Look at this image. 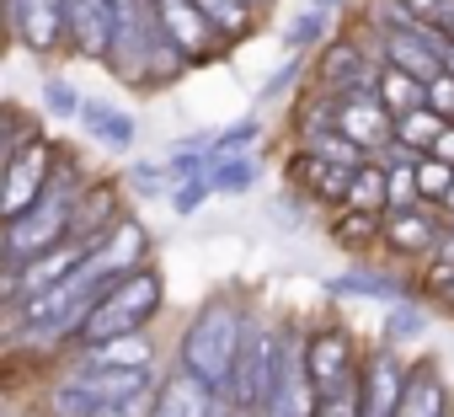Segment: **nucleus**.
Instances as JSON below:
<instances>
[{"label": "nucleus", "instance_id": "obj_1", "mask_svg": "<svg viewBox=\"0 0 454 417\" xmlns=\"http://www.w3.org/2000/svg\"><path fill=\"white\" fill-rule=\"evenodd\" d=\"M75 203H81L75 198V177L65 166H54L49 182H43V193L22 208V215L6 220V257L12 263H27V257H38L49 247L70 241L75 236Z\"/></svg>", "mask_w": 454, "mask_h": 417}, {"label": "nucleus", "instance_id": "obj_2", "mask_svg": "<svg viewBox=\"0 0 454 417\" xmlns=\"http://www.w3.org/2000/svg\"><path fill=\"white\" fill-rule=\"evenodd\" d=\"M241 332H247V321H241V311L231 305V300H208L198 316H192V327H187V337H182V369H192L208 390H219L224 396V385H231V364H236V348H241Z\"/></svg>", "mask_w": 454, "mask_h": 417}, {"label": "nucleus", "instance_id": "obj_3", "mask_svg": "<svg viewBox=\"0 0 454 417\" xmlns=\"http://www.w3.org/2000/svg\"><path fill=\"white\" fill-rule=\"evenodd\" d=\"M155 311H160V273L129 268V273H118V279L97 295V305H91L86 321H81V337H86V342H102V337L145 332V321H150Z\"/></svg>", "mask_w": 454, "mask_h": 417}, {"label": "nucleus", "instance_id": "obj_4", "mask_svg": "<svg viewBox=\"0 0 454 417\" xmlns=\"http://www.w3.org/2000/svg\"><path fill=\"white\" fill-rule=\"evenodd\" d=\"M107 284L102 279H91V273H70V279H59L54 289H43V295H27V300H17L22 305V342H54V337H70V332H81V321H86V311L97 305V295H102Z\"/></svg>", "mask_w": 454, "mask_h": 417}, {"label": "nucleus", "instance_id": "obj_5", "mask_svg": "<svg viewBox=\"0 0 454 417\" xmlns=\"http://www.w3.org/2000/svg\"><path fill=\"white\" fill-rule=\"evenodd\" d=\"M310 412H316V385H310V369H305V348L294 342V332H284L278 348H273L262 417H310Z\"/></svg>", "mask_w": 454, "mask_h": 417}, {"label": "nucleus", "instance_id": "obj_6", "mask_svg": "<svg viewBox=\"0 0 454 417\" xmlns=\"http://www.w3.org/2000/svg\"><path fill=\"white\" fill-rule=\"evenodd\" d=\"M155 12V28H160V43L176 54V59H203L214 49V22L203 17L198 0H150Z\"/></svg>", "mask_w": 454, "mask_h": 417}, {"label": "nucleus", "instance_id": "obj_7", "mask_svg": "<svg viewBox=\"0 0 454 417\" xmlns=\"http://www.w3.org/2000/svg\"><path fill=\"white\" fill-rule=\"evenodd\" d=\"M273 348H278V337H268V332H257V327L241 332V348H236V364H231V385H224V396H231L236 406L262 412L268 374H273Z\"/></svg>", "mask_w": 454, "mask_h": 417}, {"label": "nucleus", "instance_id": "obj_8", "mask_svg": "<svg viewBox=\"0 0 454 417\" xmlns=\"http://www.w3.org/2000/svg\"><path fill=\"white\" fill-rule=\"evenodd\" d=\"M49 171H54V155L38 145V139H27V145H17L12 155H6V177H0V220H12V215H22V208L43 193V182H49Z\"/></svg>", "mask_w": 454, "mask_h": 417}, {"label": "nucleus", "instance_id": "obj_9", "mask_svg": "<svg viewBox=\"0 0 454 417\" xmlns=\"http://www.w3.org/2000/svg\"><path fill=\"white\" fill-rule=\"evenodd\" d=\"M337 129H342L353 145H364L369 155H380V150L395 139V113L380 102L374 86H358V91H348V97L337 102Z\"/></svg>", "mask_w": 454, "mask_h": 417}, {"label": "nucleus", "instance_id": "obj_10", "mask_svg": "<svg viewBox=\"0 0 454 417\" xmlns=\"http://www.w3.org/2000/svg\"><path fill=\"white\" fill-rule=\"evenodd\" d=\"M65 22L81 54L113 59V28H118V0H65Z\"/></svg>", "mask_w": 454, "mask_h": 417}, {"label": "nucleus", "instance_id": "obj_11", "mask_svg": "<svg viewBox=\"0 0 454 417\" xmlns=\"http://www.w3.org/2000/svg\"><path fill=\"white\" fill-rule=\"evenodd\" d=\"M214 396L219 390H208L192 369H176V374L160 380L150 417H214Z\"/></svg>", "mask_w": 454, "mask_h": 417}, {"label": "nucleus", "instance_id": "obj_12", "mask_svg": "<svg viewBox=\"0 0 454 417\" xmlns=\"http://www.w3.org/2000/svg\"><path fill=\"white\" fill-rule=\"evenodd\" d=\"M6 17L27 49H54L65 28V0H6Z\"/></svg>", "mask_w": 454, "mask_h": 417}, {"label": "nucleus", "instance_id": "obj_13", "mask_svg": "<svg viewBox=\"0 0 454 417\" xmlns=\"http://www.w3.org/2000/svg\"><path fill=\"white\" fill-rule=\"evenodd\" d=\"M305 369H310L316 396L332 390V385H342V380H353V342H348L342 332H321V337H310V348H305Z\"/></svg>", "mask_w": 454, "mask_h": 417}, {"label": "nucleus", "instance_id": "obj_14", "mask_svg": "<svg viewBox=\"0 0 454 417\" xmlns=\"http://www.w3.org/2000/svg\"><path fill=\"white\" fill-rule=\"evenodd\" d=\"M401 385L406 374L395 369V358H369L364 380H358V417H395V401H401Z\"/></svg>", "mask_w": 454, "mask_h": 417}, {"label": "nucleus", "instance_id": "obj_15", "mask_svg": "<svg viewBox=\"0 0 454 417\" xmlns=\"http://www.w3.org/2000/svg\"><path fill=\"white\" fill-rule=\"evenodd\" d=\"M81 129L97 139V145H107V150H129L134 145V118L129 113H118V107H107V102H81Z\"/></svg>", "mask_w": 454, "mask_h": 417}, {"label": "nucleus", "instance_id": "obj_16", "mask_svg": "<svg viewBox=\"0 0 454 417\" xmlns=\"http://www.w3.org/2000/svg\"><path fill=\"white\" fill-rule=\"evenodd\" d=\"M395 417H443V380H438L433 369H417V374L401 385Z\"/></svg>", "mask_w": 454, "mask_h": 417}, {"label": "nucleus", "instance_id": "obj_17", "mask_svg": "<svg viewBox=\"0 0 454 417\" xmlns=\"http://www.w3.org/2000/svg\"><path fill=\"white\" fill-rule=\"evenodd\" d=\"M358 166H342V161H326V155H300V177L310 182L316 198H348V182H353Z\"/></svg>", "mask_w": 454, "mask_h": 417}, {"label": "nucleus", "instance_id": "obj_18", "mask_svg": "<svg viewBox=\"0 0 454 417\" xmlns=\"http://www.w3.org/2000/svg\"><path fill=\"white\" fill-rule=\"evenodd\" d=\"M208 187L214 193H241V187H252V177H257V166H252V155H231V150H208Z\"/></svg>", "mask_w": 454, "mask_h": 417}, {"label": "nucleus", "instance_id": "obj_19", "mask_svg": "<svg viewBox=\"0 0 454 417\" xmlns=\"http://www.w3.org/2000/svg\"><path fill=\"white\" fill-rule=\"evenodd\" d=\"M86 358H97V364H123V369H145V364H150V348H145L139 332H123V337H102V342H91Z\"/></svg>", "mask_w": 454, "mask_h": 417}, {"label": "nucleus", "instance_id": "obj_20", "mask_svg": "<svg viewBox=\"0 0 454 417\" xmlns=\"http://www.w3.org/2000/svg\"><path fill=\"white\" fill-rule=\"evenodd\" d=\"M374 91H380V102H385L395 118H401V113H411V107L422 102V81H417V75H406V70H395V65L380 75V86H374Z\"/></svg>", "mask_w": 454, "mask_h": 417}, {"label": "nucleus", "instance_id": "obj_21", "mask_svg": "<svg viewBox=\"0 0 454 417\" xmlns=\"http://www.w3.org/2000/svg\"><path fill=\"white\" fill-rule=\"evenodd\" d=\"M385 236H390L401 252H427V247H433V225L417 215V208H395L390 225H385Z\"/></svg>", "mask_w": 454, "mask_h": 417}, {"label": "nucleus", "instance_id": "obj_22", "mask_svg": "<svg viewBox=\"0 0 454 417\" xmlns=\"http://www.w3.org/2000/svg\"><path fill=\"white\" fill-rule=\"evenodd\" d=\"M438 134H443V113H433V107H411V113H401V118H395V139H401V145H411V150H417V145H427V150H433V139H438Z\"/></svg>", "mask_w": 454, "mask_h": 417}, {"label": "nucleus", "instance_id": "obj_23", "mask_svg": "<svg viewBox=\"0 0 454 417\" xmlns=\"http://www.w3.org/2000/svg\"><path fill=\"white\" fill-rule=\"evenodd\" d=\"M348 203H353V208H369V215H374V208H385V203H390V198H385V171L358 166L353 182H348Z\"/></svg>", "mask_w": 454, "mask_h": 417}, {"label": "nucleus", "instance_id": "obj_24", "mask_svg": "<svg viewBox=\"0 0 454 417\" xmlns=\"http://www.w3.org/2000/svg\"><path fill=\"white\" fill-rule=\"evenodd\" d=\"M310 417H358V380H342V385L321 390Z\"/></svg>", "mask_w": 454, "mask_h": 417}, {"label": "nucleus", "instance_id": "obj_25", "mask_svg": "<svg viewBox=\"0 0 454 417\" xmlns=\"http://www.w3.org/2000/svg\"><path fill=\"white\" fill-rule=\"evenodd\" d=\"M150 406H155V390H150V385H139V390H123V396L102 401L91 417H150Z\"/></svg>", "mask_w": 454, "mask_h": 417}, {"label": "nucleus", "instance_id": "obj_26", "mask_svg": "<svg viewBox=\"0 0 454 417\" xmlns=\"http://www.w3.org/2000/svg\"><path fill=\"white\" fill-rule=\"evenodd\" d=\"M198 6H203V17L219 28V33H247V0H198Z\"/></svg>", "mask_w": 454, "mask_h": 417}, {"label": "nucleus", "instance_id": "obj_27", "mask_svg": "<svg viewBox=\"0 0 454 417\" xmlns=\"http://www.w3.org/2000/svg\"><path fill=\"white\" fill-rule=\"evenodd\" d=\"M401 6H406V17H417L427 28H449V38H454V0H401Z\"/></svg>", "mask_w": 454, "mask_h": 417}, {"label": "nucleus", "instance_id": "obj_28", "mask_svg": "<svg viewBox=\"0 0 454 417\" xmlns=\"http://www.w3.org/2000/svg\"><path fill=\"white\" fill-rule=\"evenodd\" d=\"M316 155L342 161V166H364V145H353L342 129H337V134H316Z\"/></svg>", "mask_w": 454, "mask_h": 417}, {"label": "nucleus", "instance_id": "obj_29", "mask_svg": "<svg viewBox=\"0 0 454 417\" xmlns=\"http://www.w3.org/2000/svg\"><path fill=\"white\" fill-rule=\"evenodd\" d=\"M385 198H390V208H411L417 203V171L411 166H390L385 171Z\"/></svg>", "mask_w": 454, "mask_h": 417}, {"label": "nucleus", "instance_id": "obj_30", "mask_svg": "<svg viewBox=\"0 0 454 417\" xmlns=\"http://www.w3.org/2000/svg\"><path fill=\"white\" fill-rule=\"evenodd\" d=\"M449 177H454V166L433 155V161H422V166H417V193H427V198H443Z\"/></svg>", "mask_w": 454, "mask_h": 417}, {"label": "nucleus", "instance_id": "obj_31", "mask_svg": "<svg viewBox=\"0 0 454 417\" xmlns=\"http://www.w3.org/2000/svg\"><path fill=\"white\" fill-rule=\"evenodd\" d=\"M332 289H337V295H374V300H390V305L401 300V289L385 284V279H337Z\"/></svg>", "mask_w": 454, "mask_h": 417}, {"label": "nucleus", "instance_id": "obj_32", "mask_svg": "<svg viewBox=\"0 0 454 417\" xmlns=\"http://www.w3.org/2000/svg\"><path fill=\"white\" fill-rule=\"evenodd\" d=\"M208 193H214V187H208V177H182V187H176L171 208H176V215H192V208H198Z\"/></svg>", "mask_w": 454, "mask_h": 417}, {"label": "nucleus", "instance_id": "obj_33", "mask_svg": "<svg viewBox=\"0 0 454 417\" xmlns=\"http://www.w3.org/2000/svg\"><path fill=\"white\" fill-rule=\"evenodd\" d=\"M43 102H49L59 118H75V113H81V91L65 86V81H49V86H43Z\"/></svg>", "mask_w": 454, "mask_h": 417}, {"label": "nucleus", "instance_id": "obj_34", "mask_svg": "<svg viewBox=\"0 0 454 417\" xmlns=\"http://www.w3.org/2000/svg\"><path fill=\"white\" fill-rule=\"evenodd\" d=\"M427 107H433V113H443V118L454 113V75H449V70L427 81Z\"/></svg>", "mask_w": 454, "mask_h": 417}, {"label": "nucleus", "instance_id": "obj_35", "mask_svg": "<svg viewBox=\"0 0 454 417\" xmlns=\"http://www.w3.org/2000/svg\"><path fill=\"white\" fill-rule=\"evenodd\" d=\"M321 17H326V6H310V12L289 28V43H294V49H300V43H310V38L321 33Z\"/></svg>", "mask_w": 454, "mask_h": 417}, {"label": "nucleus", "instance_id": "obj_36", "mask_svg": "<svg viewBox=\"0 0 454 417\" xmlns=\"http://www.w3.org/2000/svg\"><path fill=\"white\" fill-rule=\"evenodd\" d=\"M390 332H395V337H417V332H422V316H417V311H395V316H390Z\"/></svg>", "mask_w": 454, "mask_h": 417}, {"label": "nucleus", "instance_id": "obj_37", "mask_svg": "<svg viewBox=\"0 0 454 417\" xmlns=\"http://www.w3.org/2000/svg\"><path fill=\"white\" fill-rule=\"evenodd\" d=\"M337 236H374V215H369V208H358V220H342Z\"/></svg>", "mask_w": 454, "mask_h": 417}, {"label": "nucleus", "instance_id": "obj_38", "mask_svg": "<svg viewBox=\"0 0 454 417\" xmlns=\"http://www.w3.org/2000/svg\"><path fill=\"white\" fill-rule=\"evenodd\" d=\"M433 155H438V161H449V166H454V129H443V134H438V139H433Z\"/></svg>", "mask_w": 454, "mask_h": 417}, {"label": "nucleus", "instance_id": "obj_39", "mask_svg": "<svg viewBox=\"0 0 454 417\" xmlns=\"http://www.w3.org/2000/svg\"><path fill=\"white\" fill-rule=\"evenodd\" d=\"M443 208L454 215V177H449V187H443Z\"/></svg>", "mask_w": 454, "mask_h": 417}]
</instances>
